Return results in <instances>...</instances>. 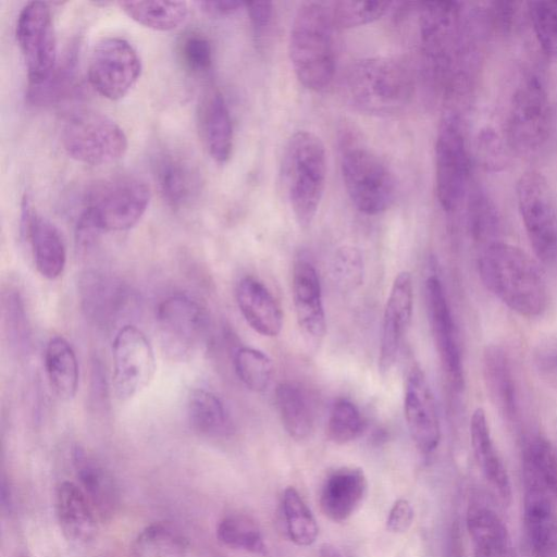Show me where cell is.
Returning a JSON list of instances; mask_svg holds the SVG:
<instances>
[{
    "label": "cell",
    "mask_w": 557,
    "mask_h": 557,
    "mask_svg": "<svg viewBox=\"0 0 557 557\" xmlns=\"http://www.w3.org/2000/svg\"><path fill=\"white\" fill-rule=\"evenodd\" d=\"M282 509L289 540L297 546L312 545L318 537L319 528L310 508L295 487L288 486L284 490Z\"/></svg>",
    "instance_id": "f35d334b"
},
{
    "label": "cell",
    "mask_w": 557,
    "mask_h": 557,
    "mask_svg": "<svg viewBox=\"0 0 557 557\" xmlns=\"http://www.w3.org/2000/svg\"><path fill=\"white\" fill-rule=\"evenodd\" d=\"M12 500H13V496H12V491H11L10 484H9V482H7V479L4 476H2V480H1V505H2V508L10 511L13 506Z\"/></svg>",
    "instance_id": "f5cc1de1"
},
{
    "label": "cell",
    "mask_w": 557,
    "mask_h": 557,
    "mask_svg": "<svg viewBox=\"0 0 557 557\" xmlns=\"http://www.w3.org/2000/svg\"><path fill=\"white\" fill-rule=\"evenodd\" d=\"M20 557H28V556H26V555H21Z\"/></svg>",
    "instance_id": "11a10c76"
},
{
    "label": "cell",
    "mask_w": 557,
    "mask_h": 557,
    "mask_svg": "<svg viewBox=\"0 0 557 557\" xmlns=\"http://www.w3.org/2000/svg\"><path fill=\"white\" fill-rule=\"evenodd\" d=\"M215 534L218 541L226 547L267 555L268 549L261 530L247 515L231 513L223 517L216 525Z\"/></svg>",
    "instance_id": "74e56055"
},
{
    "label": "cell",
    "mask_w": 557,
    "mask_h": 557,
    "mask_svg": "<svg viewBox=\"0 0 557 557\" xmlns=\"http://www.w3.org/2000/svg\"><path fill=\"white\" fill-rule=\"evenodd\" d=\"M234 369L240 382L250 391L263 392L270 385L273 364L263 351L240 347L234 355Z\"/></svg>",
    "instance_id": "ab89813d"
},
{
    "label": "cell",
    "mask_w": 557,
    "mask_h": 557,
    "mask_svg": "<svg viewBox=\"0 0 557 557\" xmlns=\"http://www.w3.org/2000/svg\"><path fill=\"white\" fill-rule=\"evenodd\" d=\"M341 170L345 189L362 213L386 211L395 198V180L385 162L368 147L349 144L343 148Z\"/></svg>",
    "instance_id": "8fae6325"
},
{
    "label": "cell",
    "mask_w": 557,
    "mask_h": 557,
    "mask_svg": "<svg viewBox=\"0 0 557 557\" xmlns=\"http://www.w3.org/2000/svg\"><path fill=\"white\" fill-rule=\"evenodd\" d=\"M187 416L191 429L198 434L221 438L234 432L232 418L221 398L205 389H194L187 401Z\"/></svg>",
    "instance_id": "1f68e13d"
},
{
    "label": "cell",
    "mask_w": 557,
    "mask_h": 557,
    "mask_svg": "<svg viewBox=\"0 0 557 557\" xmlns=\"http://www.w3.org/2000/svg\"><path fill=\"white\" fill-rule=\"evenodd\" d=\"M176 52L183 67L194 75L207 73L213 62L209 38L200 32L189 30L177 40Z\"/></svg>",
    "instance_id": "ee69618b"
},
{
    "label": "cell",
    "mask_w": 557,
    "mask_h": 557,
    "mask_svg": "<svg viewBox=\"0 0 557 557\" xmlns=\"http://www.w3.org/2000/svg\"><path fill=\"white\" fill-rule=\"evenodd\" d=\"M44 363L54 393L69 400L78 387V362L71 344L61 336L52 337L45 349Z\"/></svg>",
    "instance_id": "d6a6232c"
},
{
    "label": "cell",
    "mask_w": 557,
    "mask_h": 557,
    "mask_svg": "<svg viewBox=\"0 0 557 557\" xmlns=\"http://www.w3.org/2000/svg\"><path fill=\"white\" fill-rule=\"evenodd\" d=\"M412 308V276L410 272L401 271L393 281L383 313L379 349V369L382 373H387L396 362L411 321Z\"/></svg>",
    "instance_id": "d6986e66"
},
{
    "label": "cell",
    "mask_w": 557,
    "mask_h": 557,
    "mask_svg": "<svg viewBox=\"0 0 557 557\" xmlns=\"http://www.w3.org/2000/svg\"><path fill=\"white\" fill-rule=\"evenodd\" d=\"M141 69L140 58L127 40L121 37H106L92 49L88 79L102 97L120 100L137 83Z\"/></svg>",
    "instance_id": "5bb4252c"
},
{
    "label": "cell",
    "mask_w": 557,
    "mask_h": 557,
    "mask_svg": "<svg viewBox=\"0 0 557 557\" xmlns=\"http://www.w3.org/2000/svg\"><path fill=\"white\" fill-rule=\"evenodd\" d=\"M198 128L201 140L218 163H225L232 156L234 132L224 97L218 90L203 95L198 106Z\"/></svg>",
    "instance_id": "4316f807"
},
{
    "label": "cell",
    "mask_w": 557,
    "mask_h": 557,
    "mask_svg": "<svg viewBox=\"0 0 557 557\" xmlns=\"http://www.w3.org/2000/svg\"><path fill=\"white\" fill-rule=\"evenodd\" d=\"M419 29L430 79L447 88L463 24L465 2L433 1L419 4Z\"/></svg>",
    "instance_id": "52a82bcc"
},
{
    "label": "cell",
    "mask_w": 557,
    "mask_h": 557,
    "mask_svg": "<svg viewBox=\"0 0 557 557\" xmlns=\"http://www.w3.org/2000/svg\"><path fill=\"white\" fill-rule=\"evenodd\" d=\"M348 101L358 111L380 117L404 112L414 95V77L404 61L369 57L354 62L343 78Z\"/></svg>",
    "instance_id": "7a4b0ae2"
},
{
    "label": "cell",
    "mask_w": 557,
    "mask_h": 557,
    "mask_svg": "<svg viewBox=\"0 0 557 557\" xmlns=\"http://www.w3.org/2000/svg\"><path fill=\"white\" fill-rule=\"evenodd\" d=\"M511 151L506 143L503 132L493 127L480 131L475 144V158L482 168L488 171H499L509 163Z\"/></svg>",
    "instance_id": "bcb514c9"
},
{
    "label": "cell",
    "mask_w": 557,
    "mask_h": 557,
    "mask_svg": "<svg viewBox=\"0 0 557 557\" xmlns=\"http://www.w3.org/2000/svg\"><path fill=\"white\" fill-rule=\"evenodd\" d=\"M549 140H552L557 148V107H553Z\"/></svg>",
    "instance_id": "db71d44e"
},
{
    "label": "cell",
    "mask_w": 557,
    "mask_h": 557,
    "mask_svg": "<svg viewBox=\"0 0 557 557\" xmlns=\"http://www.w3.org/2000/svg\"><path fill=\"white\" fill-rule=\"evenodd\" d=\"M199 7L211 16H228L235 14L245 2L240 1H200Z\"/></svg>",
    "instance_id": "816d5d0a"
},
{
    "label": "cell",
    "mask_w": 557,
    "mask_h": 557,
    "mask_svg": "<svg viewBox=\"0 0 557 557\" xmlns=\"http://www.w3.org/2000/svg\"><path fill=\"white\" fill-rule=\"evenodd\" d=\"M334 26L331 9L320 2L302 3L294 15L288 54L298 82L308 90L324 91L333 82Z\"/></svg>",
    "instance_id": "3957f363"
},
{
    "label": "cell",
    "mask_w": 557,
    "mask_h": 557,
    "mask_svg": "<svg viewBox=\"0 0 557 557\" xmlns=\"http://www.w3.org/2000/svg\"><path fill=\"white\" fill-rule=\"evenodd\" d=\"M467 222L473 239L484 246L498 239L502 226L499 209L486 188L472 181L466 200Z\"/></svg>",
    "instance_id": "836d02e7"
},
{
    "label": "cell",
    "mask_w": 557,
    "mask_h": 557,
    "mask_svg": "<svg viewBox=\"0 0 557 557\" xmlns=\"http://www.w3.org/2000/svg\"><path fill=\"white\" fill-rule=\"evenodd\" d=\"M150 197V188L140 177L115 175L95 185L83 212L101 232L126 231L141 219Z\"/></svg>",
    "instance_id": "30bf717a"
},
{
    "label": "cell",
    "mask_w": 557,
    "mask_h": 557,
    "mask_svg": "<svg viewBox=\"0 0 557 557\" xmlns=\"http://www.w3.org/2000/svg\"><path fill=\"white\" fill-rule=\"evenodd\" d=\"M474 557H511L508 531L498 513L482 497H473L466 515Z\"/></svg>",
    "instance_id": "83f0119b"
},
{
    "label": "cell",
    "mask_w": 557,
    "mask_h": 557,
    "mask_svg": "<svg viewBox=\"0 0 557 557\" xmlns=\"http://www.w3.org/2000/svg\"><path fill=\"white\" fill-rule=\"evenodd\" d=\"M276 409L286 433L296 441L306 440L313 430V414L305 392L292 382L275 388Z\"/></svg>",
    "instance_id": "e575fe53"
},
{
    "label": "cell",
    "mask_w": 557,
    "mask_h": 557,
    "mask_svg": "<svg viewBox=\"0 0 557 557\" xmlns=\"http://www.w3.org/2000/svg\"><path fill=\"white\" fill-rule=\"evenodd\" d=\"M414 512L409 500L397 499L388 511L386 529L395 534L405 533L413 522Z\"/></svg>",
    "instance_id": "f907efd6"
},
{
    "label": "cell",
    "mask_w": 557,
    "mask_h": 557,
    "mask_svg": "<svg viewBox=\"0 0 557 557\" xmlns=\"http://www.w3.org/2000/svg\"><path fill=\"white\" fill-rule=\"evenodd\" d=\"M61 141L71 158L89 165L113 163L123 158L128 147L120 125L89 109L76 110L65 117Z\"/></svg>",
    "instance_id": "9c48e42d"
},
{
    "label": "cell",
    "mask_w": 557,
    "mask_h": 557,
    "mask_svg": "<svg viewBox=\"0 0 557 557\" xmlns=\"http://www.w3.org/2000/svg\"><path fill=\"white\" fill-rule=\"evenodd\" d=\"M157 323L164 350L177 359L189 357L205 345L211 326L206 308L183 294L159 304Z\"/></svg>",
    "instance_id": "7c38bea8"
},
{
    "label": "cell",
    "mask_w": 557,
    "mask_h": 557,
    "mask_svg": "<svg viewBox=\"0 0 557 557\" xmlns=\"http://www.w3.org/2000/svg\"><path fill=\"white\" fill-rule=\"evenodd\" d=\"M334 284L343 292L358 288L364 277V262L361 251L351 245L339 247L331 262Z\"/></svg>",
    "instance_id": "f6af8a7d"
},
{
    "label": "cell",
    "mask_w": 557,
    "mask_h": 557,
    "mask_svg": "<svg viewBox=\"0 0 557 557\" xmlns=\"http://www.w3.org/2000/svg\"><path fill=\"white\" fill-rule=\"evenodd\" d=\"M54 512L59 528L67 541L86 544L96 536L98 517L77 483L62 481L57 485Z\"/></svg>",
    "instance_id": "d4e9b609"
},
{
    "label": "cell",
    "mask_w": 557,
    "mask_h": 557,
    "mask_svg": "<svg viewBox=\"0 0 557 557\" xmlns=\"http://www.w3.org/2000/svg\"><path fill=\"white\" fill-rule=\"evenodd\" d=\"M516 199L527 237L535 257L557 264V196L547 177L527 170L516 183Z\"/></svg>",
    "instance_id": "ba28073f"
},
{
    "label": "cell",
    "mask_w": 557,
    "mask_h": 557,
    "mask_svg": "<svg viewBox=\"0 0 557 557\" xmlns=\"http://www.w3.org/2000/svg\"><path fill=\"white\" fill-rule=\"evenodd\" d=\"M85 311L94 320L104 324L119 318L127 304L126 288L98 273H88L81 285Z\"/></svg>",
    "instance_id": "4dcf8cb0"
},
{
    "label": "cell",
    "mask_w": 557,
    "mask_h": 557,
    "mask_svg": "<svg viewBox=\"0 0 557 557\" xmlns=\"http://www.w3.org/2000/svg\"><path fill=\"white\" fill-rule=\"evenodd\" d=\"M523 527L533 557H557V509L550 491L523 470Z\"/></svg>",
    "instance_id": "e0dca14e"
},
{
    "label": "cell",
    "mask_w": 557,
    "mask_h": 557,
    "mask_svg": "<svg viewBox=\"0 0 557 557\" xmlns=\"http://www.w3.org/2000/svg\"><path fill=\"white\" fill-rule=\"evenodd\" d=\"M236 302L242 315L255 332L267 337H275L281 333V307L262 282L252 276L243 277L236 287Z\"/></svg>",
    "instance_id": "f1b7e54d"
},
{
    "label": "cell",
    "mask_w": 557,
    "mask_h": 557,
    "mask_svg": "<svg viewBox=\"0 0 557 557\" xmlns=\"http://www.w3.org/2000/svg\"><path fill=\"white\" fill-rule=\"evenodd\" d=\"M119 5L136 23L160 32L178 27L188 14L182 1H121Z\"/></svg>",
    "instance_id": "8d00e7d4"
},
{
    "label": "cell",
    "mask_w": 557,
    "mask_h": 557,
    "mask_svg": "<svg viewBox=\"0 0 557 557\" xmlns=\"http://www.w3.org/2000/svg\"><path fill=\"white\" fill-rule=\"evenodd\" d=\"M527 11L541 50L557 60V0L528 2Z\"/></svg>",
    "instance_id": "b9f144b4"
},
{
    "label": "cell",
    "mask_w": 557,
    "mask_h": 557,
    "mask_svg": "<svg viewBox=\"0 0 557 557\" xmlns=\"http://www.w3.org/2000/svg\"><path fill=\"white\" fill-rule=\"evenodd\" d=\"M245 8L250 20L255 42L264 45L273 24V3L268 1L245 2Z\"/></svg>",
    "instance_id": "7dc6e473"
},
{
    "label": "cell",
    "mask_w": 557,
    "mask_h": 557,
    "mask_svg": "<svg viewBox=\"0 0 557 557\" xmlns=\"http://www.w3.org/2000/svg\"><path fill=\"white\" fill-rule=\"evenodd\" d=\"M404 413L418 450L422 454L435 450L441 440L438 412L428 377L419 366H413L406 379Z\"/></svg>",
    "instance_id": "ac0fdd59"
},
{
    "label": "cell",
    "mask_w": 557,
    "mask_h": 557,
    "mask_svg": "<svg viewBox=\"0 0 557 557\" xmlns=\"http://www.w3.org/2000/svg\"><path fill=\"white\" fill-rule=\"evenodd\" d=\"M5 311L10 332L13 333L18 343L25 344L28 337L27 323L24 306L18 294L9 295Z\"/></svg>",
    "instance_id": "681fc988"
},
{
    "label": "cell",
    "mask_w": 557,
    "mask_h": 557,
    "mask_svg": "<svg viewBox=\"0 0 557 557\" xmlns=\"http://www.w3.org/2000/svg\"><path fill=\"white\" fill-rule=\"evenodd\" d=\"M23 206V228L29 239L35 267L47 280L58 278L64 271L66 249L57 226L47 218Z\"/></svg>",
    "instance_id": "cb8c5ba5"
},
{
    "label": "cell",
    "mask_w": 557,
    "mask_h": 557,
    "mask_svg": "<svg viewBox=\"0 0 557 557\" xmlns=\"http://www.w3.org/2000/svg\"><path fill=\"white\" fill-rule=\"evenodd\" d=\"M113 387L120 400L139 394L156 373L153 348L146 335L135 325L121 327L113 342Z\"/></svg>",
    "instance_id": "9a60e30c"
},
{
    "label": "cell",
    "mask_w": 557,
    "mask_h": 557,
    "mask_svg": "<svg viewBox=\"0 0 557 557\" xmlns=\"http://www.w3.org/2000/svg\"><path fill=\"white\" fill-rule=\"evenodd\" d=\"M483 284L516 313L536 318L548 305V289L537 262L521 248L496 240L479 257Z\"/></svg>",
    "instance_id": "6da1fadb"
},
{
    "label": "cell",
    "mask_w": 557,
    "mask_h": 557,
    "mask_svg": "<svg viewBox=\"0 0 557 557\" xmlns=\"http://www.w3.org/2000/svg\"><path fill=\"white\" fill-rule=\"evenodd\" d=\"M15 35L29 87L47 82L57 69V40L48 3L32 1L21 10Z\"/></svg>",
    "instance_id": "4fadbf2b"
},
{
    "label": "cell",
    "mask_w": 557,
    "mask_h": 557,
    "mask_svg": "<svg viewBox=\"0 0 557 557\" xmlns=\"http://www.w3.org/2000/svg\"><path fill=\"white\" fill-rule=\"evenodd\" d=\"M424 298L432 335L444 372L455 389L463 387V364L457 331L441 278L431 274L424 282Z\"/></svg>",
    "instance_id": "2e32d148"
},
{
    "label": "cell",
    "mask_w": 557,
    "mask_h": 557,
    "mask_svg": "<svg viewBox=\"0 0 557 557\" xmlns=\"http://www.w3.org/2000/svg\"><path fill=\"white\" fill-rule=\"evenodd\" d=\"M367 490L368 481L362 469L337 468L326 475L321 485L319 494L321 511L333 522H344L360 507Z\"/></svg>",
    "instance_id": "603a6c76"
},
{
    "label": "cell",
    "mask_w": 557,
    "mask_h": 557,
    "mask_svg": "<svg viewBox=\"0 0 557 557\" xmlns=\"http://www.w3.org/2000/svg\"><path fill=\"white\" fill-rule=\"evenodd\" d=\"M157 186L164 201L180 210L194 202L201 189L198 169L183 154L165 150L159 152L152 163Z\"/></svg>",
    "instance_id": "44dd1931"
},
{
    "label": "cell",
    "mask_w": 557,
    "mask_h": 557,
    "mask_svg": "<svg viewBox=\"0 0 557 557\" xmlns=\"http://www.w3.org/2000/svg\"><path fill=\"white\" fill-rule=\"evenodd\" d=\"M366 426L358 407L347 399L336 400L330 410L326 435L335 444L343 445L358 438Z\"/></svg>",
    "instance_id": "60d3db41"
},
{
    "label": "cell",
    "mask_w": 557,
    "mask_h": 557,
    "mask_svg": "<svg viewBox=\"0 0 557 557\" xmlns=\"http://www.w3.org/2000/svg\"><path fill=\"white\" fill-rule=\"evenodd\" d=\"M72 462L78 486L88 498L98 519H112L120 507L121 494L110 470L81 446L73 448Z\"/></svg>",
    "instance_id": "ffe728a7"
},
{
    "label": "cell",
    "mask_w": 557,
    "mask_h": 557,
    "mask_svg": "<svg viewBox=\"0 0 557 557\" xmlns=\"http://www.w3.org/2000/svg\"><path fill=\"white\" fill-rule=\"evenodd\" d=\"M282 176L297 224L308 228L319 210L326 180V153L321 138L309 131H297L283 153Z\"/></svg>",
    "instance_id": "5b68a950"
},
{
    "label": "cell",
    "mask_w": 557,
    "mask_h": 557,
    "mask_svg": "<svg viewBox=\"0 0 557 557\" xmlns=\"http://www.w3.org/2000/svg\"><path fill=\"white\" fill-rule=\"evenodd\" d=\"M511 557H513V556H511Z\"/></svg>",
    "instance_id": "9f6ffc18"
},
{
    "label": "cell",
    "mask_w": 557,
    "mask_h": 557,
    "mask_svg": "<svg viewBox=\"0 0 557 557\" xmlns=\"http://www.w3.org/2000/svg\"><path fill=\"white\" fill-rule=\"evenodd\" d=\"M435 189L443 210L453 212L465 203L472 183V156L460 110L446 108L436 134Z\"/></svg>",
    "instance_id": "8992f818"
},
{
    "label": "cell",
    "mask_w": 557,
    "mask_h": 557,
    "mask_svg": "<svg viewBox=\"0 0 557 557\" xmlns=\"http://www.w3.org/2000/svg\"><path fill=\"white\" fill-rule=\"evenodd\" d=\"M392 4L389 1H337L331 14L335 26L354 28L377 21Z\"/></svg>",
    "instance_id": "7bdbcfd3"
},
{
    "label": "cell",
    "mask_w": 557,
    "mask_h": 557,
    "mask_svg": "<svg viewBox=\"0 0 557 557\" xmlns=\"http://www.w3.org/2000/svg\"><path fill=\"white\" fill-rule=\"evenodd\" d=\"M533 359L539 374L557 384V337L541 342L534 350Z\"/></svg>",
    "instance_id": "c3c4849f"
},
{
    "label": "cell",
    "mask_w": 557,
    "mask_h": 557,
    "mask_svg": "<svg viewBox=\"0 0 557 557\" xmlns=\"http://www.w3.org/2000/svg\"><path fill=\"white\" fill-rule=\"evenodd\" d=\"M483 379L492 404L510 424L519 418V398L511 360L499 345L486 346L483 352Z\"/></svg>",
    "instance_id": "484cf974"
},
{
    "label": "cell",
    "mask_w": 557,
    "mask_h": 557,
    "mask_svg": "<svg viewBox=\"0 0 557 557\" xmlns=\"http://www.w3.org/2000/svg\"><path fill=\"white\" fill-rule=\"evenodd\" d=\"M552 115L543 72L535 66L527 69L512 89L502 131L511 153L536 157L549 140Z\"/></svg>",
    "instance_id": "277c9868"
},
{
    "label": "cell",
    "mask_w": 557,
    "mask_h": 557,
    "mask_svg": "<svg viewBox=\"0 0 557 557\" xmlns=\"http://www.w3.org/2000/svg\"><path fill=\"white\" fill-rule=\"evenodd\" d=\"M188 541L173 525L154 522L145 527L131 545V557H187Z\"/></svg>",
    "instance_id": "d590c367"
},
{
    "label": "cell",
    "mask_w": 557,
    "mask_h": 557,
    "mask_svg": "<svg viewBox=\"0 0 557 557\" xmlns=\"http://www.w3.org/2000/svg\"><path fill=\"white\" fill-rule=\"evenodd\" d=\"M470 437L474 457L490 485L504 502L511 497V484L507 469L494 444L483 409L474 410L470 422Z\"/></svg>",
    "instance_id": "f546056e"
},
{
    "label": "cell",
    "mask_w": 557,
    "mask_h": 557,
    "mask_svg": "<svg viewBox=\"0 0 557 557\" xmlns=\"http://www.w3.org/2000/svg\"><path fill=\"white\" fill-rule=\"evenodd\" d=\"M292 295L302 334L311 341L321 339L326 331L322 289L315 268L306 259H298L294 264Z\"/></svg>",
    "instance_id": "7402d4cb"
}]
</instances>
